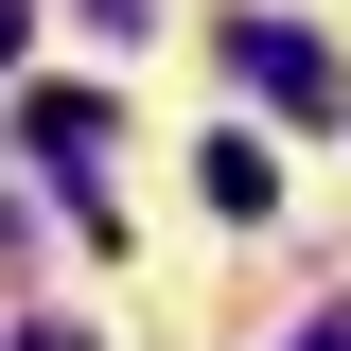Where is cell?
<instances>
[{"mask_svg":"<svg viewBox=\"0 0 351 351\" xmlns=\"http://www.w3.org/2000/svg\"><path fill=\"white\" fill-rule=\"evenodd\" d=\"M88 18H106V36H141V18H158V0H88Z\"/></svg>","mask_w":351,"mask_h":351,"instance_id":"cell-4","label":"cell"},{"mask_svg":"<svg viewBox=\"0 0 351 351\" xmlns=\"http://www.w3.org/2000/svg\"><path fill=\"white\" fill-rule=\"evenodd\" d=\"M281 351H351V316H299V334H281Z\"/></svg>","mask_w":351,"mask_h":351,"instance_id":"cell-3","label":"cell"},{"mask_svg":"<svg viewBox=\"0 0 351 351\" xmlns=\"http://www.w3.org/2000/svg\"><path fill=\"white\" fill-rule=\"evenodd\" d=\"M193 193H211V211H281V193H263V141H211V158H193Z\"/></svg>","mask_w":351,"mask_h":351,"instance_id":"cell-2","label":"cell"},{"mask_svg":"<svg viewBox=\"0 0 351 351\" xmlns=\"http://www.w3.org/2000/svg\"><path fill=\"white\" fill-rule=\"evenodd\" d=\"M228 53H246V88H263V106H281V123H351V71H334V53H316V36H281V18H246V36H228Z\"/></svg>","mask_w":351,"mask_h":351,"instance_id":"cell-1","label":"cell"}]
</instances>
